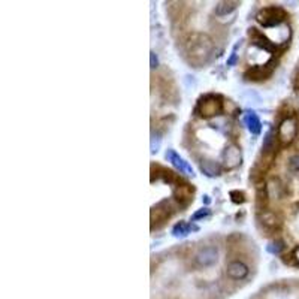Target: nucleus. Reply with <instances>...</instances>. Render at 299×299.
Masks as SVG:
<instances>
[{
  "instance_id": "1",
  "label": "nucleus",
  "mask_w": 299,
  "mask_h": 299,
  "mask_svg": "<svg viewBox=\"0 0 299 299\" xmlns=\"http://www.w3.org/2000/svg\"><path fill=\"white\" fill-rule=\"evenodd\" d=\"M212 48V41L205 33H193L186 42V54L189 57V62L198 68L208 62Z\"/></svg>"
},
{
  "instance_id": "2",
  "label": "nucleus",
  "mask_w": 299,
  "mask_h": 299,
  "mask_svg": "<svg viewBox=\"0 0 299 299\" xmlns=\"http://www.w3.org/2000/svg\"><path fill=\"white\" fill-rule=\"evenodd\" d=\"M195 112L202 118H212L221 115L223 112V99L218 95H206L200 98Z\"/></svg>"
},
{
  "instance_id": "3",
  "label": "nucleus",
  "mask_w": 299,
  "mask_h": 299,
  "mask_svg": "<svg viewBox=\"0 0 299 299\" xmlns=\"http://www.w3.org/2000/svg\"><path fill=\"white\" fill-rule=\"evenodd\" d=\"M287 18V14L284 12L283 8L278 6H268L259 11V14L256 15V20L259 21V24H262L263 27H278L281 23H284V20Z\"/></svg>"
},
{
  "instance_id": "4",
  "label": "nucleus",
  "mask_w": 299,
  "mask_h": 299,
  "mask_svg": "<svg viewBox=\"0 0 299 299\" xmlns=\"http://www.w3.org/2000/svg\"><path fill=\"white\" fill-rule=\"evenodd\" d=\"M296 133H298V123L293 117H287L284 118L280 126H278V130H277V138L280 141L281 145H289L293 142V139L296 138Z\"/></svg>"
},
{
  "instance_id": "5",
  "label": "nucleus",
  "mask_w": 299,
  "mask_h": 299,
  "mask_svg": "<svg viewBox=\"0 0 299 299\" xmlns=\"http://www.w3.org/2000/svg\"><path fill=\"white\" fill-rule=\"evenodd\" d=\"M217 260H218V250L217 247H212V245L200 248L195 256V262L202 268H209L215 265Z\"/></svg>"
},
{
  "instance_id": "6",
  "label": "nucleus",
  "mask_w": 299,
  "mask_h": 299,
  "mask_svg": "<svg viewBox=\"0 0 299 299\" xmlns=\"http://www.w3.org/2000/svg\"><path fill=\"white\" fill-rule=\"evenodd\" d=\"M223 162H224V166L227 169H233V168L239 166L241 162H242L241 148L238 145H235V144L227 145V148L223 153Z\"/></svg>"
},
{
  "instance_id": "7",
  "label": "nucleus",
  "mask_w": 299,
  "mask_h": 299,
  "mask_svg": "<svg viewBox=\"0 0 299 299\" xmlns=\"http://www.w3.org/2000/svg\"><path fill=\"white\" fill-rule=\"evenodd\" d=\"M226 274L232 280H244L248 275V266L241 260H233L227 265Z\"/></svg>"
},
{
  "instance_id": "8",
  "label": "nucleus",
  "mask_w": 299,
  "mask_h": 299,
  "mask_svg": "<svg viewBox=\"0 0 299 299\" xmlns=\"http://www.w3.org/2000/svg\"><path fill=\"white\" fill-rule=\"evenodd\" d=\"M271 74H272V63H266V65H259V66L250 68L245 72V77H247V80L259 81V80H265Z\"/></svg>"
},
{
  "instance_id": "9",
  "label": "nucleus",
  "mask_w": 299,
  "mask_h": 299,
  "mask_svg": "<svg viewBox=\"0 0 299 299\" xmlns=\"http://www.w3.org/2000/svg\"><path fill=\"white\" fill-rule=\"evenodd\" d=\"M166 159H168V162H171L177 169H180L181 172H184V174H187V175H193V169H192V166L180 156V154H177L174 150H168L166 151Z\"/></svg>"
},
{
  "instance_id": "10",
  "label": "nucleus",
  "mask_w": 299,
  "mask_h": 299,
  "mask_svg": "<svg viewBox=\"0 0 299 299\" xmlns=\"http://www.w3.org/2000/svg\"><path fill=\"white\" fill-rule=\"evenodd\" d=\"M200 171L206 175V177H218L223 171L221 165L212 159H202L200 160Z\"/></svg>"
},
{
  "instance_id": "11",
  "label": "nucleus",
  "mask_w": 299,
  "mask_h": 299,
  "mask_svg": "<svg viewBox=\"0 0 299 299\" xmlns=\"http://www.w3.org/2000/svg\"><path fill=\"white\" fill-rule=\"evenodd\" d=\"M244 123H245L247 129L250 130V133H253V135H259V133H260V130H262V123H260L259 117H257L253 111L245 112V115H244Z\"/></svg>"
},
{
  "instance_id": "12",
  "label": "nucleus",
  "mask_w": 299,
  "mask_h": 299,
  "mask_svg": "<svg viewBox=\"0 0 299 299\" xmlns=\"http://www.w3.org/2000/svg\"><path fill=\"white\" fill-rule=\"evenodd\" d=\"M238 6H239L238 2H220V3H217V6H215V14H217L218 17H226V15L235 12Z\"/></svg>"
},
{
  "instance_id": "13",
  "label": "nucleus",
  "mask_w": 299,
  "mask_h": 299,
  "mask_svg": "<svg viewBox=\"0 0 299 299\" xmlns=\"http://www.w3.org/2000/svg\"><path fill=\"white\" fill-rule=\"evenodd\" d=\"M190 230H192V226H190V224L180 221V223H177V224L174 226L172 235L177 236V238H184V236H187V235L190 233Z\"/></svg>"
},
{
  "instance_id": "14",
  "label": "nucleus",
  "mask_w": 299,
  "mask_h": 299,
  "mask_svg": "<svg viewBox=\"0 0 299 299\" xmlns=\"http://www.w3.org/2000/svg\"><path fill=\"white\" fill-rule=\"evenodd\" d=\"M274 145H275V138H274L272 132L269 130V132H266L265 139H263V145H262L263 153H269V151H272V150H274Z\"/></svg>"
},
{
  "instance_id": "15",
  "label": "nucleus",
  "mask_w": 299,
  "mask_h": 299,
  "mask_svg": "<svg viewBox=\"0 0 299 299\" xmlns=\"http://www.w3.org/2000/svg\"><path fill=\"white\" fill-rule=\"evenodd\" d=\"M266 250L271 253V254H280L283 250H284V242L281 239H275V241H271L266 247Z\"/></svg>"
},
{
  "instance_id": "16",
  "label": "nucleus",
  "mask_w": 299,
  "mask_h": 299,
  "mask_svg": "<svg viewBox=\"0 0 299 299\" xmlns=\"http://www.w3.org/2000/svg\"><path fill=\"white\" fill-rule=\"evenodd\" d=\"M160 142H162L160 135H159V133H153V135H151V153H157V151H159Z\"/></svg>"
},
{
  "instance_id": "17",
  "label": "nucleus",
  "mask_w": 299,
  "mask_h": 299,
  "mask_svg": "<svg viewBox=\"0 0 299 299\" xmlns=\"http://www.w3.org/2000/svg\"><path fill=\"white\" fill-rule=\"evenodd\" d=\"M289 169L292 172H299V154H295L289 159Z\"/></svg>"
},
{
  "instance_id": "18",
  "label": "nucleus",
  "mask_w": 299,
  "mask_h": 299,
  "mask_svg": "<svg viewBox=\"0 0 299 299\" xmlns=\"http://www.w3.org/2000/svg\"><path fill=\"white\" fill-rule=\"evenodd\" d=\"M230 196H232V200L235 202V203H242L245 198H244V193L242 192H230Z\"/></svg>"
},
{
  "instance_id": "19",
  "label": "nucleus",
  "mask_w": 299,
  "mask_h": 299,
  "mask_svg": "<svg viewBox=\"0 0 299 299\" xmlns=\"http://www.w3.org/2000/svg\"><path fill=\"white\" fill-rule=\"evenodd\" d=\"M208 215H209V209H208V208H202V209L196 211V212L193 214V220L205 218V217H208Z\"/></svg>"
},
{
  "instance_id": "20",
  "label": "nucleus",
  "mask_w": 299,
  "mask_h": 299,
  "mask_svg": "<svg viewBox=\"0 0 299 299\" xmlns=\"http://www.w3.org/2000/svg\"><path fill=\"white\" fill-rule=\"evenodd\" d=\"M150 65H151V69H156L159 66V60H157V56L154 51L150 53Z\"/></svg>"
},
{
  "instance_id": "21",
  "label": "nucleus",
  "mask_w": 299,
  "mask_h": 299,
  "mask_svg": "<svg viewBox=\"0 0 299 299\" xmlns=\"http://www.w3.org/2000/svg\"><path fill=\"white\" fill-rule=\"evenodd\" d=\"M295 259H296V262L299 263V247L295 250Z\"/></svg>"
},
{
  "instance_id": "22",
  "label": "nucleus",
  "mask_w": 299,
  "mask_h": 299,
  "mask_svg": "<svg viewBox=\"0 0 299 299\" xmlns=\"http://www.w3.org/2000/svg\"><path fill=\"white\" fill-rule=\"evenodd\" d=\"M299 86V63H298V74H296V87Z\"/></svg>"
}]
</instances>
